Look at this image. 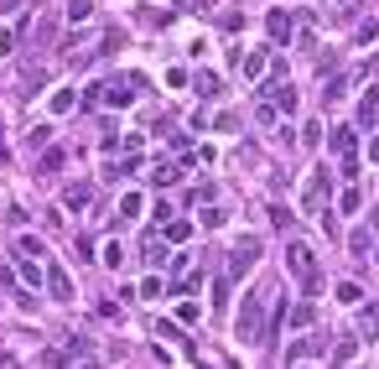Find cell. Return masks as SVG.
Instances as JSON below:
<instances>
[{"instance_id":"obj_1","label":"cell","mask_w":379,"mask_h":369,"mask_svg":"<svg viewBox=\"0 0 379 369\" xmlns=\"http://www.w3.org/2000/svg\"><path fill=\"white\" fill-rule=\"evenodd\" d=\"M265 297H271V286L244 291V307H239V322H234L239 344H265Z\"/></svg>"},{"instance_id":"obj_2","label":"cell","mask_w":379,"mask_h":369,"mask_svg":"<svg viewBox=\"0 0 379 369\" xmlns=\"http://www.w3.org/2000/svg\"><path fill=\"white\" fill-rule=\"evenodd\" d=\"M286 265H291V276H297L307 291H317V255H312V245H291V250H286Z\"/></svg>"},{"instance_id":"obj_3","label":"cell","mask_w":379,"mask_h":369,"mask_svg":"<svg viewBox=\"0 0 379 369\" xmlns=\"http://www.w3.org/2000/svg\"><path fill=\"white\" fill-rule=\"evenodd\" d=\"M332 192V177H328V167H317L307 177V188H301V208H307V214H322V198H328Z\"/></svg>"},{"instance_id":"obj_4","label":"cell","mask_w":379,"mask_h":369,"mask_svg":"<svg viewBox=\"0 0 379 369\" xmlns=\"http://www.w3.org/2000/svg\"><path fill=\"white\" fill-rule=\"evenodd\" d=\"M255 260H260V239H239V245H234V255H229V286H234V281H239V276H244Z\"/></svg>"},{"instance_id":"obj_5","label":"cell","mask_w":379,"mask_h":369,"mask_svg":"<svg viewBox=\"0 0 379 369\" xmlns=\"http://www.w3.org/2000/svg\"><path fill=\"white\" fill-rule=\"evenodd\" d=\"M332 151H338V161H343V177H358V156H354V131H348V125H338V131H332Z\"/></svg>"},{"instance_id":"obj_6","label":"cell","mask_w":379,"mask_h":369,"mask_svg":"<svg viewBox=\"0 0 379 369\" xmlns=\"http://www.w3.org/2000/svg\"><path fill=\"white\" fill-rule=\"evenodd\" d=\"M99 99H104V104H119V109H125V104L135 99V89H125V84L115 78V84H99Z\"/></svg>"},{"instance_id":"obj_7","label":"cell","mask_w":379,"mask_h":369,"mask_svg":"<svg viewBox=\"0 0 379 369\" xmlns=\"http://www.w3.org/2000/svg\"><path fill=\"white\" fill-rule=\"evenodd\" d=\"M47 291H52L58 302H68V297H73V281H68V271H58V265H52V271H47Z\"/></svg>"},{"instance_id":"obj_8","label":"cell","mask_w":379,"mask_h":369,"mask_svg":"<svg viewBox=\"0 0 379 369\" xmlns=\"http://www.w3.org/2000/svg\"><path fill=\"white\" fill-rule=\"evenodd\" d=\"M239 68H244V78H260V73L271 68V52H244V58H239Z\"/></svg>"},{"instance_id":"obj_9","label":"cell","mask_w":379,"mask_h":369,"mask_svg":"<svg viewBox=\"0 0 379 369\" xmlns=\"http://www.w3.org/2000/svg\"><path fill=\"white\" fill-rule=\"evenodd\" d=\"M348 250H354L358 260H369V250H374V234H369V229H354V234H348Z\"/></svg>"},{"instance_id":"obj_10","label":"cell","mask_w":379,"mask_h":369,"mask_svg":"<svg viewBox=\"0 0 379 369\" xmlns=\"http://www.w3.org/2000/svg\"><path fill=\"white\" fill-rule=\"evenodd\" d=\"M374 115H379V94L369 89V94L358 99V125H369V131H374Z\"/></svg>"},{"instance_id":"obj_11","label":"cell","mask_w":379,"mask_h":369,"mask_svg":"<svg viewBox=\"0 0 379 369\" xmlns=\"http://www.w3.org/2000/svg\"><path fill=\"white\" fill-rule=\"evenodd\" d=\"M265 26H271L275 42H286V36H291V11H271V21H265Z\"/></svg>"},{"instance_id":"obj_12","label":"cell","mask_w":379,"mask_h":369,"mask_svg":"<svg viewBox=\"0 0 379 369\" xmlns=\"http://www.w3.org/2000/svg\"><path fill=\"white\" fill-rule=\"evenodd\" d=\"M354 354H358V338H343V344L332 348V369H343V364H348Z\"/></svg>"},{"instance_id":"obj_13","label":"cell","mask_w":379,"mask_h":369,"mask_svg":"<svg viewBox=\"0 0 379 369\" xmlns=\"http://www.w3.org/2000/svg\"><path fill=\"white\" fill-rule=\"evenodd\" d=\"M187 234H192V224H187V219H166V239H172V245H182Z\"/></svg>"},{"instance_id":"obj_14","label":"cell","mask_w":379,"mask_h":369,"mask_svg":"<svg viewBox=\"0 0 379 369\" xmlns=\"http://www.w3.org/2000/svg\"><path fill=\"white\" fill-rule=\"evenodd\" d=\"M177 177H182V172L172 167V161H156V172H151V182H156V188H166V182H177Z\"/></svg>"},{"instance_id":"obj_15","label":"cell","mask_w":379,"mask_h":369,"mask_svg":"<svg viewBox=\"0 0 379 369\" xmlns=\"http://www.w3.org/2000/svg\"><path fill=\"white\" fill-rule=\"evenodd\" d=\"M21 32H26V16H21V21H11L5 32H0V52H11V47H16V36H21Z\"/></svg>"},{"instance_id":"obj_16","label":"cell","mask_w":379,"mask_h":369,"mask_svg":"<svg viewBox=\"0 0 379 369\" xmlns=\"http://www.w3.org/2000/svg\"><path fill=\"white\" fill-rule=\"evenodd\" d=\"M94 16V0H68V21H89Z\"/></svg>"},{"instance_id":"obj_17","label":"cell","mask_w":379,"mask_h":369,"mask_svg":"<svg viewBox=\"0 0 379 369\" xmlns=\"http://www.w3.org/2000/svg\"><path fill=\"white\" fill-rule=\"evenodd\" d=\"M192 89H198L203 99H214V94H218V78H214V73H198V78H192Z\"/></svg>"},{"instance_id":"obj_18","label":"cell","mask_w":379,"mask_h":369,"mask_svg":"<svg viewBox=\"0 0 379 369\" xmlns=\"http://www.w3.org/2000/svg\"><path fill=\"white\" fill-rule=\"evenodd\" d=\"M16 250H21V255H36V260L47 255V250H42V239H36V234H21V239H16Z\"/></svg>"},{"instance_id":"obj_19","label":"cell","mask_w":379,"mask_h":369,"mask_svg":"<svg viewBox=\"0 0 379 369\" xmlns=\"http://www.w3.org/2000/svg\"><path fill=\"white\" fill-rule=\"evenodd\" d=\"M271 94H275V104H281L286 115H291V109H297V94H291V84H286V89H281V84H271Z\"/></svg>"},{"instance_id":"obj_20","label":"cell","mask_w":379,"mask_h":369,"mask_svg":"<svg viewBox=\"0 0 379 369\" xmlns=\"http://www.w3.org/2000/svg\"><path fill=\"white\" fill-rule=\"evenodd\" d=\"M47 141H52V125H36V131H26V146H32V151H42Z\"/></svg>"},{"instance_id":"obj_21","label":"cell","mask_w":379,"mask_h":369,"mask_svg":"<svg viewBox=\"0 0 379 369\" xmlns=\"http://www.w3.org/2000/svg\"><path fill=\"white\" fill-rule=\"evenodd\" d=\"M338 302H343V307H358V302H364V291H358L354 281H343V286H338Z\"/></svg>"},{"instance_id":"obj_22","label":"cell","mask_w":379,"mask_h":369,"mask_svg":"<svg viewBox=\"0 0 379 369\" xmlns=\"http://www.w3.org/2000/svg\"><path fill=\"white\" fill-rule=\"evenodd\" d=\"M47 104H52V115H68V109H73V89H58Z\"/></svg>"},{"instance_id":"obj_23","label":"cell","mask_w":379,"mask_h":369,"mask_svg":"<svg viewBox=\"0 0 379 369\" xmlns=\"http://www.w3.org/2000/svg\"><path fill=\"white\" fill-rule=\"evenodd\" d=\"M141 214V192H125V198H119V219H135Z\"/></svg>"},{"instance_id":"obj_24","label":"cell","mask_w":379,"mask_h":369,"mask_svg":"<svg viewBox=\"0 0 379 369\" xmlns=\"http://www.w3.org/2000/svg\"><path fill=\"white\" fill-rule=\"evenodd\" d=\"M21 276H26V286H42L47 276H42V265H32V260H21Z\"/></svg>"},{"instance_id":"obj_25","label":"cell","mask_w":379,"mask_h":369,"mask_svg":"<svg viewBox=\"0 0 379 369\" xmlns=\"http://www.w3.org/2000/svg\"><path fill=\"white\" fill-rule=\"evenodd\" d=\"M62 161H68V156H62V151H47V156H42V172H47V177H52V172H58Z\"/></svg>"},{"instance_id":"obj_26","label":"cell","mask_w":379,"mask_h":369,"mask_svg":"<svg viewBox=\"0 0 379 369\" xmlns=\"http://www.w3.org/2000/svg\"><path fill=\"white\" fill-rule=\"evenodd\" d=\"M358 328H364V338H374V333H379V312H364V317H358Z\"/></svg>"},{"instance_id":"obj_27","label":"cell","mask_w":379,"mask_h":369,"mask_svg":"<svg viewBox=\"0 0 379 369\" xmlns=\"http://www.w3.org/2000/svg\"><path fill=\"white\" fill-rule=\"evenodd\" d=\"M62 203H68V208H83V203H89V188H68V198H62Z\"/></svg>"},{"instance_id":"obj_28","label":"cell","mask_w":379,"mask_h":369,"mask_svg":"<svg viewBox=\"0 0 379 369\" xmlns=\"http://www.w3.org/2000/svg\"><path fill=\"white\" fill-rule=\"evenodd\" d=\"M338 208H343V214H358V192H354V188H348V192H343V198H338Z\"/></svg>"},{"instance_id":"obj_29","label":"cell","mask_w":379,"mask_h":369,"mask_svg":"<svg viewBox=\"0 0 379 369\" xmlns=\"http://www.w3.org/2000/svg\"><path fill=\"white\" fill-rule=\"evenodd\" d=\"M119 260H125V250H119V245H104V265H115V271H119Z\"/></svg>"},{"instance_id":"obj_30","label":"cell","mask_w":379,"mask_h":369,"mask_svg":"<svg viewBox=\"0 0 379 369\" xmlns=\"http://www.w3.org/2000/svg\"><path fill=\"white\" fill-rule=\"evenodd\" d=\"M369 161H379V135H374V141H369Z\"/></svg>"},{"instance_id":"obj_31","label":"cell","mask_w":379,"mask_h":369,"mask_svg":"<svg viewBox=\"0 0 379 369\" xmlns=\"http://www.w3.org/2000/svg\"><path fill=\"white\" fill-rule=\"evenodd\" d=\"M0 161H5V141H0Z\"/></svg>"}]
</instances>
